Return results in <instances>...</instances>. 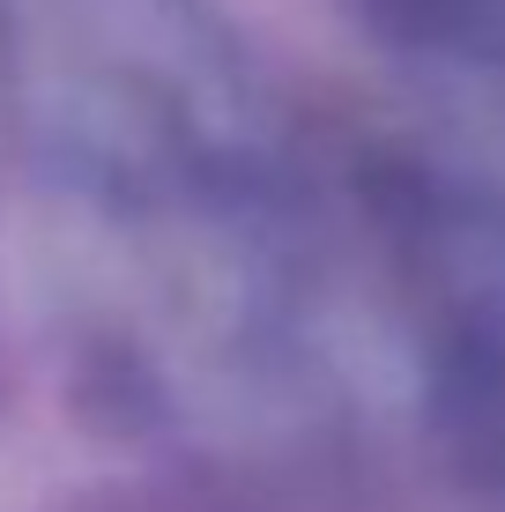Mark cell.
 I'll use <instances>...</instances> for the list:
<instances>
[{
	"label": "cell",
	"mask_w": 505,
	"mask_h": 512,
	"mask_svg": "<svg viewBox=\"0 0 505 512\" xmlns=\"http://www.w3.org/2000/svg\"><path fill=\"white\" fill-rule=\"evenodd\" d=\"M0 97L82 208L208 245L290 238L305 141L216 0H0Z\"/></svg>",
	"instance_id": "1"
}]
</instances>
